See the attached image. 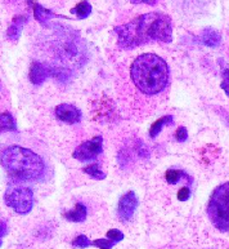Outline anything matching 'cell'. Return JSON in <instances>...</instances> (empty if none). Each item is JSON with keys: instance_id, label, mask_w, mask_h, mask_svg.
I'll use <instances>...</instances> for the list:
<instances>
[{"instance_id": "6da1fadb", "label": "cell", "mask_w": 229, "mask_h": 249, "mask_svg": "<svg viewBox=\"0 0 229 249\" xmlns=\"http://www.w3.org/2000/svg\"><path fill=\"white\" fill-rule=\"evenodd\" d=\"M114 33L117 36V45L122 49H134L151 41H173L171 18L161 12H151L138 16L130 22L116 26Z\"/></svg>"}, {"instance_id": "7a4b0ae2", "label": "cell", "mask_w": 229, "mask_h": 249, "mask_svg": "<svg viewBox=\"0 0 229 249\" xmlns=\"http://www.w3.org/2000/svg\"><path fill=\"white\" fill-rule=\"evenodd\" d=\"M130 75L144 94H157L166 88L170 70L167 63L153 53H144L134 60Z\"/></svg>"}, {"instance_id": "3957f363", "label": "cell", "mask_w": 229, "mask_h": 249, "mask_svg": "<svg viewBox=\"0 0 229 249\" xmlns=\"http://www.w3.org/2000/svg\"><path fill=\"white\" fill-rule=\"evenodd\" d=\"M1 165L12 178L35 181L44 175L45 164L40 156L21 146H9L1 153Z\"/></svg>"}, {"instance_id": "277c9868", "label": "cell", "mask_w": 229, "mask_h": 249, "mask_svg": "<svg viewBox=\"0 0 229 249\" xmlns=\"http://www.w3.org/2000/svg\"><path fill=\"white\" fill-rule=\"evenodd\" d=\"M56 34L58 35L54 41V47L59 60L66 65L82 66L88 56L85 43L82 40V37L70 29H63V31Z\"/></svg>"}, {"instance_id": "5b68a950", "label": "cell", "mask_w": 229, "mask_h": 249, "mask_svg": "<svg viewBox=\"0 0 229 249\" xmlns=\"http://www.w3.org/2000/svg\"><path fill=\"white\" fill-rule=\"evenodd\" d=\"M207 214L211 223L218 230H229V182L223 183L211 194Z\"/></svg>"}, {"instance_id": "8992f818", "label": "cell", "mask_w": 229, "mask_h": 249, "mask_svg": "<svg viewBox=\"0 0 229 249\" xmlns=\"http://www.w3.org/2000/svg\"><path fill=\"white\" fill-rule=\"evenodd\" d=\"M5 204L18 214H27L33 207V190L26 186H9L4 194Z\"/></svg>"}, {"instance_id": "52a82bcc", "label": "cell", "mask_w": 229, "mask_h": 249, "mask_svg": "<svg viewBox=\"0 0 229 249\" xmlns=\"http://www.w3.org/2000/svg\"><path fill=\"white\" fill-rule=\"evenodd\" d=\"M102 142H103V138L100 136H97L90 141L82 142V145L76 147V150L74 151L72 156L75 159L80 160V161H88V160L97 159L98 156L102 154Z\"/></svg>"}, {"instance_id": "ba28073f", "label": "cell", "mask_w": 229, "mask_h": 249, "mask_svg": "<svg viewBox=\"0 0 229 249\" xmlns=\"http://www.w3.org/2000/svg\"><path fill=\"white\" fill-rule=\"evenodd\" d=\"M137 207L138 197L134 191H129V193L124 194V195L120 197L117 205V214L122 222H126V221H129V219L133 218Z\"/></svg>"}, {"instance_id": "9c48e42d", "label": "cell", "mask_w": 229, "mask_h": 249, "mask_svg": "<svg viewBox=\"0 0 229 249\" xmlns=\"http://www.w3.org/2000/svg\"><path fill=\"white\" fill-rule=\"evenodd\" d=\"M56 116L63 123L76 124L82 120V112L74 105L62 104L56 107Z\"/></svg>"}, {"instance_id": "30bf717a", "label": "cell", "mask_w": 229, "mask_h": 249, "mask_svg": "<svg viewBox=\"0 0 229 249\" xmlns=\"http://www.w3.org/2000/svg\"><path fill=\"white\" fill-rule=\"evenodd\" d=\"M53 75V67H49L41 62H33L30 69V80L35 86H41L47 79Z\"/></svg>"}, {"instance_id": "8fae6325", "label": "cell", "mask_w": 229, "mask_h": 249, "mask_svg": "<svg viewBox=\"0 0 229 249\" xmlns=\"http://www.w3.org/2000/svg\"><path fill=\"white\" fill-rule=\"evenodd\" d=\"M27 22V16H17L13 18V22L11 23V26L8 27L7 36L9 40L17 41L18 40L19 35L22 33V29L25 26V23Z\"/></svg>"}, {"instance_id": "7c38bea8", "label": "cell", "mask_w": 229, "mask_h": 249, "mask_svg": "<svg viewBox=\"0 0 229 249\" xmlns=\"http://www.w3.org/2000/svg\"><path fill=\"white\" fill-rule=\"evenodd\" d=\"M201 41L207 47H218L222 41V36L215 29L207 27L201 33Z\"/></svg>"}, {"instance_id": "4fadbf2b", "label": "cell", "mask_w": 229, "mask_h": 249, "mask_svg": "<svg viewBox=\"0 0 229 249\" xmlns=\"http://www.w3.org/2000/svg\"><path fill=\"white\" fill-rule=\"evenodd\" d=\"M33 15H35V18H36L37 22H40L41 25L48 23L49 19L54 18V17H58L56 13H53L52 11H49V9L44 8L39 3L33 4Z\"/></svg>"}, {"instance_id": "5bb4252c", "label": "cell", "mask_w": 229, "mask_h": 249, "mask_svg": "<svg viewBox=\"0 0 229 249\" xmlns=\"http://www.w3.org/2000/svg\"><path fill=\"white\" fill-rule=\"evenodd\" d=\"M86 214H88V209H86L85 205L78 203L72 211L65 213V218L71 221V222H82L86 218Z\"/></svg>"}, {"instance_id": "9a60e30c", "label": "cell", "mask_w": 229, "mask_h": 249, "mask_svg": "<svg viewBox=\"0 0 229 249\" xmlns=\"http://www.w3.org/2000/svg\"><path fill=\"white\" fill-rule=\"evenodd\" d=\"M173 123V116L170 115H166V116H163L161 119H159L157 122H155V123L152 124L151 129H149V136H151L152 138H155L157 134L161 132V129H163L164 125H166V124H171Z\"/></svg>"}, {"instance_id": "2e32d148", "label": "cell", "mask_w": 229, "mask_h": 249, "mask_svg": "<svg viewBox=\"0 0 229 249\" xmlns=\"http://www.w3.org/2000/svg\"><path fill=\"white\" fill-rule=\"evenodd\" d=\"M71 13L78 16V18L84 19L89 17V15L92 13V5L88 1H82V3H79L76 7L71 9Z\"/></svg>"}, {"instance_id": "e0dca14e", "label": "cell", "mask_w": 229, "mask_h": 249, "mask_svg": "<svg viewBox=\"0 0 229 249\" xmlns=\"http://www.w3.org/2000/svg\"><path fill=\"white\" fill-rule=\"evenodd\" d=\"M1 130L8 132V130H16L15 118L9 112H3L1 114Z\"/></svg>"}, {"instance_id": "ac0fdd59", "label": "cell", "mask_w": 229, "mask_h": 249, "mask_svg": "<svg viewBox=\"0 0 229 249\" xmlns=\"http://www.w3.org/2000/svg\"><path fill=\"white\" fill-rule=\"evenodd\" d=\"M82 171L85 172L86 175H89L92 178L94 179H104L106 178V175H104V172L100 171V168L98 164H92V165H88L85 167Z\"/></svg>"}, {"instance_id": "d6986e66", "label": "cell", "mask_w": 229, "mask_h": 249, "mask_svg": "<svg viewBox=\"0 0 229 249\" xmlns=\"http://www.w3.org/2000/svg\"><path fill=\"white\" fill-rule=\"evenodd\" d=\"M183 176L187 177V175H185L183 171H180V169H169V171H166V173H165V178H166V181L170 183V185H175V183H178L180 181V178Z\"/></svg>"}, {"instance_id": "ffe728a7", "label": "cell", "mask_w": 229, "mask_h": 249, "mask_svg": "<svg viewBox=\"0 0 229 249\" xmlns=\"http://www.w3.org/2000/svg\"><path fill=\"white\" fill-rule=\"evenodd\" d=\"M53 76L57 78L61 83H67L68 79H70V72L66 69H61V67H57V69H53Z\"/></svg>"}, {"instance_id": "44dd1931", "label": "cell", "mask_w": 229, "mask_h": 249, "mask_svg": "<svg viewBox=\"0 0 229 249\" xmlns=\"http://www.w3.org/2000/svg\"><path fill=\"white\" fill-rule=\"evenodd\" d=\"M92 243L89 242V239L86 238L85 235H79L78 238H75V240L72 242V246L76 247V248H88Z\"/></svg>"}, {"instance_id": "7402d4cb", "label": "cell", "mask_w": 229, "mask_h": 249, "mask_svg": "<svg viewBox=\"0 0 229 249\" xmlns=\"http://www.w3.org/2000/svg\"><path fill=\"white\" fill-rule=\"evenodd\" d=\"M106 236H107L110 240H112V242H114V243L121 242L122 239H124V234H122L120 230H116V229H112V230L108 231Z\"/></svg>"}, {"instance_id": "603a6c76", "label": "cell", "mask_w": 229, "mask_h": 249, "mask_svg": "<svg viewBox=\"0 0 229 249\" xmlns=\"http://www.w3.org/2000/svg\"><path fill=\"white\" fill-rule=\"evenodd\" d=\"M116 243L112 240H107V239H98L96 242H93V246L98 247L100 249H111Z\"/></svg>"}, {"instance_id": "cb8c5ba5", "label": "cell", "mask_w": 229, "mask_h": 249, "mask_svg": "<svg viewBox=\"0 0 229 249\" xmlns=\"http://www.w3.org/2000/svg\"><path fill=\"white\" fill-rule=\"evenodd\" d=\"M222 76L223 82L222 84H220V87H222V89L226 92L227 96L229 97V69H224V70H223Z\"/></svg>"}, {"instance_id": "d4e9b609", "label": "cell", "mask_w": 229, "mask_h": 249, "mask_svg": "<svg viewBox=\"0 0 229 249\" xmlns=\"http://www.w3.org/2000/svg\"><path fill=\"white\" fill-rule=\"evenodd\" d=\"M188 137V132H187V128L185 126H179L177 129V133H175V138L177 141L179 142H184Z\"/></svg>"}, {"instance_id": "484cf974", "label": "cell", "mask_w": 229, "mask_h": 249, "mask_svg": "<svg viewBox=\"0 0 229 249\" xmlns=\"http://www.w3.org/2000/svg\"><path fill=\"white\" fill-rule=\"evenodd\" d=\"M189 196H191V189H189L188 186L181 187V189L179 190V193H178V199L180 201L187 200Z\"/></svg>"}, {"instance_id": "4316f807", "label": "cell", "mask_w": 229, "mask_h": 249, "mask_svg": "<svg viewBox=\"0 0 229 249\" xmlns=\"http://www.w3.org/2000/svg\"><path fill=\"white\" fill-rule=\"evenodd\" d=\"M5 234H7V225H5V221H1V239Z\"/></svg>"}, {"instance_id": "83f0119b", "label": "cell", "mask_w": 229, "mask_h": 249, "mask_svg": "<svg viewBox=\"0 0 229 249\" xmlns=\"http://www.w3.org/2000/svg\"><path fill=\"white\" fill-rule=\"evenodd\" d=\"M131 3H147V4H152V5H153V4H156V1H146V0H144V1H131Z\"/></svg>"}]
</instances>
